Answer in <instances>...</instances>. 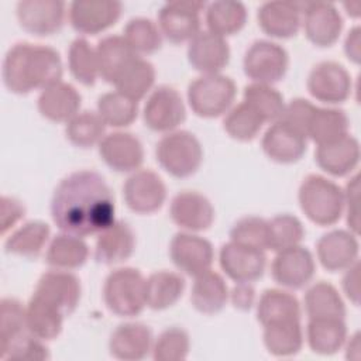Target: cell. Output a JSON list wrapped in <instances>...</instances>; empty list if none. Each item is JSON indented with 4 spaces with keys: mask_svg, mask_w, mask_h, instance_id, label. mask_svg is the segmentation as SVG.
Returning <instances> with one entry per match:
<instances>
[{
    "mask_svg": "<svg viewBox=\"0 0 361 361\" xmlns=\"http://www.w3.org/2000/svg\"><path fill=\"white\" fill-rule=\"evenodd\" d=\"M51 217L63 233L78 237L99 234L116 221L114 195L104 178L89 169L65 176L51 197Z\"/></svg>",
    "mask_w": 361,
    "mask_h": 361,
    "instance_id": "cell-1",
    "label": "cell"
},
{
    "mask_svg": "<svg viewBox=\"0 0 361 361\" xmlns=\"http://www.w3.org/2000/svg\"><path fill=\"white\" fill-rule=\"evenodd\" d=\"M62 75V59L55 48L27 41L11 45L1 65L3 85L14 94L42 90L61 82Z\"/></svg>",
    "mask_w": 361,
    "mask_h": 361,
    "instance_id": "cell-2",
    "label": "cell"
},
{
    "mask_svg": "<svg viewBox=\"0 0 361 361\" xmlns=\"http://www.w3.org/2000/svg\"><path fill=\"white\" fill-rule=\"evenodd\" d=\"M298 202L303 214L322 227L336 224L344 213L343 188L319 173L303 178L298 190Z\"/></svg>",
    "mask_w": 361,
    "mask_h": 361,
    "instance_id": "cell-3",
    "label": "cell"
},
{
    "mask_svg": "<svg viewBox=\"0 0 361 361\" xmlns=\"http://www.w3.org/2000/svg\"><path fill=\"white\" fill-rule=\"evenodd\" d=\"M155 159L171 176L189 178L203 162V147L193 133L175 130L159 138L155 145Z\"/></svg>",
    "mask_w": 361,
    "mask_h": 361,
    "instance_id": "cell-4",
    "label": "cell"
},
{
    "mask_svg": "<svg viewBox=\"0 0 361 361\" xmlns=\"http://www.w3.org/2000/svg\"><path fill=\"white\" fill-rule=\"evenodd\" d=\"M103 300L118 317L138 316L147 307L145 276L133 267L113 269L103 283Z\"/></svg>",
    "mask_w": 361,
    "mask_h": 361,
    "instance_id": "cell-5",
    "label": "cell"
},
{
    "mask_svg": "<svg viewBox=\"0 0 361 361\" xmlns=\"http://www.w3.org/2000/svg\"><path fill=\"white\" fill-rule=\"evenodd\" d=\"M237 96V86L230 76L223 73L200 75L193 79L186 92L188 104L202 118L224 116Z\"/></svg>",
    "mask_w": 361,
    "mask_h": 361,
    "instance_id": "cell-6",
    "label": "cell"
},
{
    "mask_svg": "<svg viewBox=\"0 0 361 361\" xmlns=\"http://www.w3.org/2000/svg\"><path fill=\"white\" fill-rule=\"evenodd\" d=\"M289 68V55L278 42L257 39L245 51L243 58L244 73L254 83L274 85L281 82Z\"/></svg>",
    "mask_w": 361,
    "mask_h": 361,
    "instance_id": "cell-7",
    "label": "cell"
},
{
    "mask_svg": "<svg viewBox=\"0 0 361 361\" xmlns=\"http://www.w3.org/2000/svg\"><path fill=\"white\" fill-rule=\"evenodd\" d=\"M186 118V107L180 93L169 86L159 85L151 90L142 109L145 127L155 133H171Z\"/></svg>",
    "mask_w": 361,
    "mask_h": 361,
    "instance_id": "cell-8",
    "label": "cell"
},
{
    "mask_svg": "<svg viewBox=\"0 0 361 361\" xmlns=\"http://www.w3.org/2000/svg\"><path fill=\"white\" fill-rule=\"evenodd\" d=\"M206 3L197 0H175L165 3L158 11V27L171 44L189 42L200 30V13Z\"/></svg>",
    "mask_w": 361,
    "mask_h": 361,
    "instance_id": "cell-9",
    "label": "cell"
},
{
    "mask_svg": "<svg viewBox=\"0 0 361 361\" xmlns=\"http://www.w3.org/2000/svg\"><path fill=\"white\" fill-rule=\"evenodd\" d=\"M307 92L313 99L324 104H341L353 92L350 72L336 61H320L309 72Z\"/></svg>",
    "mask_w": 361,
    "mask_h": 361,
    "instance_id": "cell-10",
    "label": "cell"
},
{
    "mask_svg": "<svg viewBox=\"0 0 361 361\" xmlns=\"http://www.w3.org/2000/svg\"><path fill=\"white\" fill-rule=\"evenodd\" d=\"M316 272L314 257L302 244L276 251L271 264L272 279L288 290H298L307 286Z\"/></svg>",
    "mask_w": 361,
    "mask_h": 361,
    "instance_id": "cell-11",
    "label": "cell"
},
{
    "mask_svg": "<svg viewBox=\"0 0 361 361\" xmlns=\"http://www.w3.org/2000/svg\"><path fill=\"white\" fill-rule=\"evenodd\" d=\"M169 258L178 271L195 278L212 269L214 248L207 238L197 233L182 230L171 238Z\"/></svg>",
    "mask_w": 361,
    "mask_h": 361,
    "instance_id": "cell-12",
    "label": "cell"
},
{
    "mask_svg": "<svg viewBox=\"0 0 361 361\" xmlns=\"http://www.w3.org/2000/svg\"><path fill=\"white\" fill-rule=\"evenodd\" d=\"M219 264L235 283H254L265 274L267 254L264 250L230 240L220 247Z\"/></svg>",
    "mask_w": 361,
    "mask_h": 361,
    "instance_id": "cell-13",
    "label": "cell"
},
{
    "mask_svg": "<svg viewBox=\"0 0 361 361\" xmlns=\"http://www.w3.org/2000/svg\"><path fill=\"white\" fill-rule=\"evenodd\" d=\"M18 25L34 37H49L61 31L66 18V3L61 0H21L16 6Z\"/></svg>",
    "mask_w": 361,
    "mask_h": 361,
    "instance_id": "cell-14",
    "label": "cell"
},
{
    "mask_svg": "<svg viewBox=\"0 0 361 361\" xmlns=\"http://www.w3.org/2000/svg\"><path fill=\"white\" fill-rule=\"evenodd\" d=\"M166 185L152 169L133 172L123 185V197L127 207L137 214H152L166 200Z\"/></svg>",
    "mask_w": 361,
    "mask_h": 361,
    "instance_id": "cell-15",
    "label": "cell"
},
{
    "mask_svg": "<svg viewBox=\"0 0 361 361\" xmlns=\"http://www.w3.org/2000/svg\"><path fill=\"white\" fill-rule=\"evenodd\" d=\"M123 13L116 0H75L69 4L68 18L72 28L82 35H97L113 27Z\"/></svg>",
    "mask_w": 361,
    "mask_h": 361,
    "instance_id": "cell-16",
    "label": "cell"
},
{
    "mask_svg": "<svg viewBox=\"0 0 361 361\" xmlns=\"http://www.w3.org/2000/svg\"><path fill=\"white\" fill-rule=\"evenodd\" d=\"M302 25L310 44L319 48H329L338 41L344 21L333 3L310 1L303 6Z\"/></svg>",
    "mask_w": 361,
    "mask_h": 361,
    "instance_id": "cell-17",
    "label": "cell"
},
{
    "mask_svg": "<svg viewBox=\"0 0 361 361\" xmlns=\"http://www.w3.org/2000/svg\"><path fill=\"white\" fill-rule=\"evenodd\" d=\"M102 161L114 172L133 173L144 162V147L140 138L127 131H113L97 145Z\"/></svg>",
    "mask_w": 361,
    "mask_h": 361,
    "instance_id": "cell-18",
    "label": "cell"
},
{
    "mask_svg": "<svg viewBox=\"0 0 361 361\" xmlns=\"http://www.w3.org/2000/svg\"><path fill=\"white\" fill-rule=\"evenodd\" d=\"M261 148L272 162L289 165L303 158L307 149V138L293 126L278 120L265 130Z\"/></svg>",
    "mask_w": 361,
    "mask_h": 361,
    "instance_id": "cell-19",
    "label": "cell"
},
{
    "mask_svg": "<svg viewBox=\"0 0 361 361\" xmlns=\"http://www.w3.org/2000/svg\"><path fill=\"white\" fill-rule=\"evenodd\" d=\"M214 207L207 196L197 190H182L176 193L169 204L171 220L183 231L200 233L212 227Z\"/></svg>",
    "mask_w": 361,
    "mask_h": 361,
    "instance_id": "cell-20",
    "label": "cell"
},
{
    "mask_svg": "<svg viewBox=\"0 0 361 361\" xmlns=\"http://www.w3.org/2000/svg\"><path fill=\"white\" fill-rule=\"evenodd\" d=\"M189 65L200 75L220 73L230 62L231 51L226 38L202 30L188 42Z\"/></svg>",
    "mask_w": 361,
    "mask_h": 361,
    "instance_id": "cell-21",
    "label": "cell"
},
{
    "mask_svg": "<svg viewBox=\"0 0 361 361\" xmlns=\"http://www.w3.org/2000/svg\"><path fill=\"white\" fill-rule=\"evenodd\" d=\"M316 255L326 271L343 272L358 261V237L350 230H330L317 240Z\"/></svg>",
    "mask_w": 361,
    "mask_h": 361,
    "instance_id": "cell-22",
    "label": "cell"
},
{
    "mask_svg": "<svg viewBox=\"0 0 361 361\" xmlns=\"http://www.w3.org/2000/svg\"><path fill=\"white\" fill-rule=\"evenodd\" d=\"M303 6L296 1H265L257 10L258 27L271 38L289 39L302 27Z\"/></svg>",
    "mask_w": 361,
    "mask_h": 361,
    "instance_id": "cell-23",
    "label": "cell"
},
{
    "mask_svg": "<svg viewBox=\"0 0 361 361\" xmlns=\"http://www.w3.org/2000/svg\"><path fill=\"white\" fill-rule=\"evenodd\" d=\"M154 344L152 330L141 322L118 324L110 334V355L121 361H140L151 354Z\"/></svg>",
    "mask_w": 361,
    "mask_h": 361,
    "instance_id": "cell-24",
    "label": "cell"
},
{
    "mask_svg": "<svg viewBox=\"0 0 361 361\" xmlns=\"http://www.w3.org/2000/svg\"><path fill=\"white\" fill-rule=\"evenodd\" d=\"M34 293L56 305L65 316H71L79 306L82 285L80 279L71 271L51 269L39 276Z\"/></svg>",
    "mask_w": 361,
    "mask_h": 361,
    "instance_id": "cell-25",
    "label": "cell"
},
{
    "mask_svg": "<svg viewBox=\"0 0 361 361\" xmlns=\"http://www.w3.org/2000/svg\"><path fill=\"white\" fill-rule=\"evenodd\" d=\"M361 148L358 140L347 134L336 141L316 145L314 162L330 176L343 178L350 175L360 164Z\"/></svg>",
    "mask_w": 361,
    "mask_h": 361,
    "instance_id": "cell-26",
    "label": "cell"
},
{
    "mask_svg": "<svg viewBox=\"0 0 361 361\" xmlns=\"http://www.w3.org/2000/svg\"><path fill=\"white\" fill-rule=\"evenodd\" d=\"M135 234L128 223L116 220L97 234L94 261L103 265H117L127 261L135 250Z\"/></svg>",
    "mask_w": 361,
    "mask_h": 361,
    "instance_id": "cell-27",
    "label": "cell"
},
{
    "mask_svg": "<svg viewBox=\"0 0 361 361\" xmlns=\"http://www.w3.org/2000/svg\"><path fill=\"white\" fill-rule=\"evenodd\" d=\"M82 96L78 89L68 82H56L42 89L37 99L39 114L52 123H68L79 111Z\"/></svg>",
    "mask_w": 361,
    "mask_h": 361,
    "instance_id": "cell-28",
    "label": "cell"
},
{
    "mask_svg": "<svg viewBox=\"0 0 361 361\" xmlns=\"http://www.w3.org/2000/svg\"><path fill=\"white\" fill-rule=\"evenodd\" d=\"M65 313L45 298L32 292L25 305V322L28 331L44 340H55L63 327Z\"/></svg>",
    "mask_w": 361,
    "mask_h": 361,
    "instance_id": "cell-29",
    "label": "cell"
},
{
    "mask_svg": "<svg viewBox=\"0 0 361 361\" xmlns=\"http://www.w3.org/2000/svg\"><path fill=\"white\" fill-rule=\"evenodd\" d=\"M228 286L219 272L209 269L197 276L190 289V303L202 314L220 313L228 303Z\"/></svg>",
    "mask_w": 361,
    "mask_h": 361,
    "instance_id": "cell-30",
    "label": "cell"
},
{
    "mask_svg": "<svg viewBox=\"0 0 361 361\" xmlns=\"http://www.w3.org/2000/svg\"><path fill=\"white\" fill-rule=\"evenodd\" d=\"M347 334L345 319L319 317L307 319L305 338L314 354L333 355L343 348Z\"/></svg>",
    "mask_w": 361,
    "mask_h": 361,
    "instance_id": "cell-31",
    "label": "cell"
},
{
    "mask_svg": "<svg viewBox=\"0 0 361 361\" xmlns=\"http://www.w3.org/2000/svg\"><path fill=\"white\" fill-rule=\"evenodd\" d=\"M89 258V245L83 237L61 231L54 235L45 251V262L52 269L73 271L86 264Z\"/></svg>",
    "mask_w": 361,
    "mask_h": 361,
    "instance_id": "cell-32",
    "label": "cell"
},
{
    "mask_svg": "<svg viewBox=\"0 0 361 361\" xmlns=\"http://www.w3.org/2000/svg\"><path fill=\"white\" fill-rule=\"evenodd\" d=\"M186 288L185 278L180 272L161 269L145 278L147 307L152 310H166L175 306L182 298Z\"/></svg>",
    "mask_w": 361,
    "mask_h": 361,
    "instance_id": "cell-33",
    "label": "cell"
},
{
    "mask_svg": "<svg viewBox=\"0 0 361 361\" xmlns=\"http://www.w3.org/2000/svg\"><path fill=\"white\" fill-rule=\"evenodd\" d=\"M96 55L99 63V78L106 83L113 85L120 72L137 56L123 35L103 37L96 45Z\"/></svg>",
    "mask_w": 361,
    "mask_h": 361,
    "instance_id": "cell-34",
    "label": "cell"
},
{
    "mask_svg": "<svg viewBox=\"0 0 361 361\" xmlns=\"http://www.w3.org/2000/svg\"><path fill=\"white\" fill-rule=\"evenodd\" d=\"M257 320L261 326L285 322V320H300L302 306L298 298L288 289L271 288L265 289L257 305Z\"/></svg>",
    "mask_w": 361,
    "mask_h": 361,
    "instance_id": "cell-35",
    "label": "cell"
},
{
    "mask_svg": "<svg viewBox=\"0 0 361 361\" xmlns=\"http://www.w3.org/2000/svg\"><path fill=\"white\" fill-rule=\"evenodd\" d=\"M51 228L42 220H30L16 228L4 240V251L7 254L35 259L49 243Z\"/></svg>",
    "mask_w": 361,
    "mask_h": 361,
    "instance_id": "cell-36",
    "label": "cell"
},
{
    "mask_svg": "<svg viewBox=\"0 0 361 361\" xmlns=\"http://www.w3.org/2000/svg\"><path fill=\"white\" fill-rule=\"evenodd\" d=\"M248 13L241 1L214 0L204 7V23L207 30L227 38L238 34L247 24Z\"/></svg>",
    "mask_w": 361,
    "mask_h": 361,
    "instance_id": "cell-37",
    "label": "cell"
},
{
    "mask_svg": "<svg viewBox=\"0 0 361 361\" xmlns=\"http://www.w3.org/2000/svg\"><path fill=\"white\" fill-rule=\"evenodd\" d=\"M347 134H350V118L344 110L337 107H314L306 127L307 140L322 145Z\"/></svg>",
    "mask_w": 361,
    "mask_h": 361,
    "instance_id": "cell-38",
    "label": "cell"
},
{
    "mask_svg": "<svg viewBox=\"0 0 361 361\" xmlns=\"http://www.w3.org/2000/svg\"><path fill=\"white\" fill-rule=\"evenodd\" d=\"M303 309L307 319H345L347 314V307L338 289L326 281L314 282L306 289L303 296Z\"/></svg>",
    "mask_w": 361,
    "mask_h": 361,
    "instance_id": "cell-39",
    "label": "cell"
},
{
    "mask_svg": "<svg viewBox=\"0 0 361 361\" xmlns=\"http://www.w3.org/2000/svg\"><path fill=\"white\" fill-rule=\"evenodd\" d=\"M262 341L267 351L274 357L296 355L305 341L300 320H285L262 326Z\"/></svg>",
    "mask_w": 361,
    "mask_h": 361,
    "instance_id": "cell-40",
    "label": "cell"
},
{
    "mask_svg": "<svg viewBox=\"0 0 361 361\" xmlns=\"http://www.w3.org/2000/svg\"><path fill=\"white\" fill-rule=\"evenodd\" d=\"M157 72L154 65L142 58H134L117 76L113 86L114 90L123 93L134 102L142 100L151 93L155 83Z\"/></svg>",
    "mask_w": 361,
    "mask_h": 361,
    "instance_id": "cell-41",
    "label": "cell"
},
{
    "mask_svg": "<svg viewBox=\"0 0 361 361\" xmlns=\"http://www.w3.org/2000/svg\"><path fill=\"white\" fill-rule=\"evenodd\" d=\"M243 102L250 104L264 120V123H275L281 120L285 110V99L274 85L251 82L243 90Z\"/></svg>",
    "mask_w": 361,
    "mask_h": 361,
    "instance_id": "cell-42",
    "label": "cell"
},
{
    "mask_svg": "<svg viewBox=\"0 0 361 361\" xmlns=\"http://www.w3.org/2000/svg\"><path fill=\"white\" fill-rule=\"evenodd\" d=\"M106 127L97 111L83 110L66 123L65 135L72 145L87 149L100 144L106 135Z\"/></svg>",
    "mask_w": 361,
    "mask_h": 361,
    "instance_id": "cell-43",
    "label": "cell"
},
{
    "mask_svg": "<svg viewBox=\"0 0 361 361\" xmlns=\"http://www.w3.org/2000/svg\"><path fill=\"white\" fill-rule=\"evenodd\" d=\"M96 111L107 127L124 128L135 121L138 102L131 100L117 90H111L99 96Z\"/></svg>",
    "mask_w": 361,
    "mask_h": 361,
    "instance_id": "cell-44",
    "label": "cell"
},
{
    "mask_svg": "<svg viewBox=\"0 0 361 361\" xmlns=\"http://www.w3.org/2000/svg\"><path fill=\"white\" fill-rule=\"evenodd\" d=\"M68 68L73 79L83 86H93L99 79L96 47H92L85 37H78L71 42Z\"/></svg>",
    "mask_w": 361,
    "mask_h": 361,
    "instance_id": "cell-45",
    "label": "cell"
},
{
    "mask_svg": "<svg viewBox=\"0 0 361 361\" xmlns=\"http://www.w3.org/2000/svg\"><path fill=\"white\" fill-rule=\"evenodd\" d=\"M264 120L245 102L233 106L223 120V128L227 135L235 141H252L264 127Z\"/></svg>",
    "mask_w": 361,
    "mask_h": 361,
    "instance_id": "cell-46",
    "label": "cell"
},
{
    "mask_svg": "<svg viewBox=\"0 0 361 361\" xmlns=\"http://www.w3.org/2000/svg\"><path fill=\"white\" fill-rule=\"evenodd\" d=\"M28 333L25 305L14 298H3L0 302V354Z\"/></svg>",
    "mask_w": 361,
    "mask_h": 361,
    "instance_id": "cell-47",
    "label": "cell"
},
{
    "mask_svg": "<svg viewBox=\"0 0 361 361\" xmlns=\"http://www.w3.org/2000/svg\"><path fill=\"white\" fill-rule=\"evenodd\" d=\"M123 37L140 56L155 54L161 49L164 41L158 24L147 17H134L128 20Z\"/></svg>",
    "mask_w": 361,
    "mask_h": 361,
    "instance_id": "cell-48",
    "label": "cell"
},
{
    "mask_svg": "<svg viewBox=\"0 0 361 361\" xmlns=\"http://www.w3.org/2000/svg\"><path fill=\"white\" fill-rule=\"evenodd\" d=\"M305 227L302 221L290 214L281 213L268 219V250L276 252L302 243Z\"/></svg>",
    "mask_w": 361,
    "mask_h": 361,
    "instance_id": "cell-49",
    "label": "cell"
},
{
    "mask_svg": "<svg viewBox=\"0 0 361 361\" xmlns=\"http://www.w3.org/2000/svg\"><path fill=\"white\" fill-rule=\"evenodd\" d=\"M190 351V337L182 327L172 326L154 338L151 357L155 361H182Z\"/></svg>",
    "mask_w": 361,
    "mask_h": 361,
    "instance_id": "cell-50",
    "label": "cell"
},
{
    "mask_svg": "<svg viewBox=\"0 0 361 361\" xmlns=\"http://www.w3.org/2000/svg\"><path fill=\"white\" fill-rule=\"evenodd\" d=\"M228 235L231 241L267 251L268 220L259 216H244L233 224Z\"/></svg>",
    "mask_w": 361,
    "mask_h": 361,
    "instance_id": "cell-51",
    "label": "cell"
},
{
    "mask_svg": "<svg viewBox=\"0 0 361 361\" xmlns=\"http://www.w3.org/2000/svg\"><path fill=\"white\" fill-rule=\"evenodd\" d=\"M47 341L32 336L31 333L25 334L23 338L16 341L7 351L0 354V358L4 361H42L48 360L49 350L45 344Z\"/></svg>",
    "mask_w": 361,
    "mask_h": 361,
    "instance_id": "cell-52",
    "label": "cell"
},
{
    "mask_svg": "<svg viewBox=\"0 0 361 361\" xmlns=\"http://www.w3.org/2000/svg\"><path fill=\"white\" fill-rule=\"evenodd\" d=\"M344 192V213L348 230L358 235L360 231V206H358V195H360V175L355 173L350 178Z\"/></svg>",
    "mask_w": 361,
    "mask_h": 361,
    "instance_id": "cell-53",
    "label": "cell"
},
{
    "mask_svg": "<svg viewBox=\"0 0 361 361\" xmlns=\"http://www.w3.org/2000/svg\"><path fill=\"white\" fill-rule=\"evenodd\" d=\"M314 107L316 104H313L310 100L303 97H295L285 104V110L281 120L293 126L306 135V127Z\"/></svg>",
    "mask_w": 361,
    "mask_h": 361,
    "instance_id": "cell-54",
    "label": "cell"
},
{
    "mask_svg": "<svg viewBox=\"0 0 361 361\" xmlns=\"http://www.w3.org/2000/svg\"><path fill=\"white\" fill-rule=\"evenodd\" d=\"M1 234L4 235L8 230H11L24 216H25V206L16 197L11 196H1Z\"/></svg>",
    "mask_w": 361,
    "mask_h": 361,
    "instance_id": "cell-55",
    "label": "cell"
},
{
    "mask_svg": "<svg viewBox=\"0 0 361 361\" xmlns=\"http://www.w3.org/2000/svg\"><path fill=\"white\" fill-rule=\"evenodd\" d=\"M341 289L344 296L354 305L360 306V261L343 271Z\"/></svg>",
    "mask_w": 361,
    "mask_h": 361,
    "instance_id": "cell-56",
    "label": "cell"
},
{
    "mask_svg": "<svg viewBox=\"0 0 361 361\" xmlns=\"http://www.w3.org/2000/svg\"><path fill=\"white\" fill-rule=\"evenodd\" d=\"M228 302L241 312L250 310L255 305V289L252 283H235L228 292Z\"/></svg>",
    "mask_w": 361,
    "mask_h": 361,
    "instance_id": "cell-57",
    "label": "cell"
},
{
    "mask_svg": "<svg viewBox=\"0 0 361 361\" xmlns=\"http://www.w3.org/2000/svg\"><path fill=\"white\" fill-rule=\"evenodd\" d=\"M344 54L348 61L358 65L361 62V28L354 25L345 35L344 39Z\"/></svg>",
    "mask_w": 361,
    "mask_h": 361,
    "instance_id": "cell-58",
    "label": "cell"
},
{
    "mask_svg": "<svg viewBox=\"0 0 361 361\" xmlns=\"http://www.w3.org/2000/svg\"><path fill=\"white\" fill-rule=\"evenodd\" d=\"M344 350H345V358L351 361H358L361 357V343H360V333L355 331L353 336L347 337L344 343Z\"/></svg>",
    "mask_w": 361,
    "mask_h": 361,
    "instance_id": "cell-59",
    "label": "cell"
}]
</instances>
